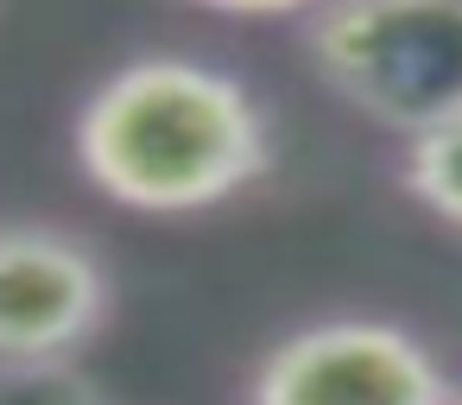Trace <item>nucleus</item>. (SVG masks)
<instances>
[{
  "mask_svg": "<svg viewBox=\"0 0 462 405\" xmlns=\"http://www.w3.org/2000/svg\"><path fill=\"white\" fill-rule=\"evenodd\" d=\"M209 14H235V20H285V14H317L323 0H197Z\"/></svg>",
  "mask_w": 462,
  "mask_h": 405,
  "instance_id": "nucleus-7",
  "label": "nucleus"
},
{
  "mask_svg": "<svg viewBox=\"0 0 462 405\" xmlns=\"http://www.w3.org/2000/svg\"><path fill=\"white\" fill-rule=\"evenodd\" d=\"M102 253L51 222H0V361L77 354L108 323Z\"/></svg>",
  "mask_w": 462,
  "mask_h": 405,
  "instance_id": "nucleus-4",
  "label": "nucleus"
},
{
  "mask_svg": "<svg viewBox=\"0 0 462 405\" xmlns=\"http://www.w3.org/2000/svg\"><path fill=\"white\" fill-rule=\"evenodd\" d=\"M399 178L405 190L449 228H462V115L424 127L405 140V159H399Z\"/></svg>",
  "mask_w": 462,
  "mask_h": 405,
  "instance_id": "nucleus-5",
  "label": "nucleus"
},
{
  "mask_svg": "<svg viewBox=\"0 0 462 405\" xmlns=\"http://www.w3.org/2000/svg\"><path fill=\"white\" fill-rule=\"evenodd\" d=\"M443 361L399 323L329 317L279 336L254 373L247 405H449Z\"/></svg>",
  "mask_w": 462,
  "mask_h": 405,
  "instance_id": "nucleus-3",
  "label": "nucleus"
},
{
  "mask_svg": "<svg viewBox=\"0 0 462 405\" xmlns=\"http://www.w3.org/2000/svg\"><path fill=\"white\" fill-rule=\"evenodd\" d=\"M304 58L336 102L411 140L462 115V0H323Z\"/></svg>",
  "mask_w": 462,
  "mask_h": 405,
  "instance_id": "nucleus-2",
  "label": "nucleus"
},
{
  "mask_svg": "<svg viewBox=\"0 0 462 405\" xmlns=\"http://www.w3.org/2000/svg\"><path fill=\"white\" fill-rule=\"evenodd\" d=\"M77 171L121 209L190 216L273 171V127L254 89L203 58L146 51L108 70L77 108Z\"/></svg>",
  "mask_w": 462,
  "mask_h": 405,
  "instance_id": "nucleus-1",
  "label": "nucleus"
},
{
  "mask_svg": "<svg viewBox=\"0 0 462 405\" xmlns=\"http://www.w3.org/2000/svg\"><path fill=\"white\" fill-rule=\"evenodd\" d=\"M0 405H108L102 380L77 354L51 361H0Z\"/></svg>",
  "mask_w": 462,
  "mask_h": 405,
  "instance_id": "nucleus-6",
  "label": "nucleus"
},
{
  "mask_svg": "<svg viewBox=\"0 0 462 405\" xmlns=\"http://www.w3.org/2000/svg\"><path fill=\"white\" fill-rule=\"evenodd\" d=\"M449 405H462V392H456V399H449Z\"/></svg>",
  "mask_w": 462,
  "mask_h": 405,
  "instance_id": "nucleus-8",
  "label": "nucleus"
}]
</instances>
